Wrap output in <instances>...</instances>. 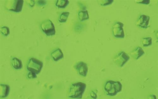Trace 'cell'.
I'll use <instances>...</instances> for the list:
<instances>
[{
    "instance_id": "obj_24",
    "label": "cell",
    "mask_w": 158,
    "mask_h": 99,
    "mask_svg": "<svg viewBox=\"0 0 158 99\" xmlns=\"http://www.w3.org/2000/svg\"><path fill=\"white\" fill-rule=\"evenodd\" d=\"M79 27L76 26V28H77V29H76V30H79V31L80 30H81L82 29V28L83 27V25L82 24H78V25H77Z\"/></svg>"
},
{
    "instance_id": "obj_20",
    "label": "cell",
    "mask_w": 158,
    "mask_h": 99,
    "mask_svg": "<svg viewBox=\"0 0 158 99\" xmlns=\"http://www.w3.org/2000/svg\"><path fill=\"white\" fill-rule=\"evenodd\" d=\"M28 77L30 79H34L37 77V74L32 73L30 72L28 74Z\"/></svg>"
},
{
    "instance_id": "obj_7",
    "label": "cell",
    "mask_w": 158,
    "mask_h": 99,
    "mask_svg": "<svg viewBox=\"0 0 158 99\" xmlns=\"http://www.w3.org/2000/svg\"><path fill=\"white\" fill-rule=\"evenodd\" d=\"M130 59L129 56L126 53L121 51L115 56L114 61L115 63L119 67H122Z\"/></svg>"
},
{
    "instance_id": "obj_9",
    "label": "cell",
    "mask_w": 158,
    "mask_h": 99,
    "mask_svg": "<svg viewBox=\"0 0 158 99\" xmlns=\"http://www.w3.org/2000/svg\"><path fill=\"white\" fill-rule=\"evenodd\" d=\"M150 20V17L149 16L142 15L137 20L136 24L140 28L143 29H146L148 27Z\"/></svg>"
},
{
    "instance_id": "obj_19",
    "label": "cell",
    "mask_w": 158,
    "mask_h": 99,
    "mask_svg": "<svg viewBox=\"0 0 158 99\" xmlns=\"http://www.w3.org/2000/svg\"><path fill=\"white\" fill-rule=\"evenodd\" d=\"M114 1L112 0H102L100 1H99V4L101 6H106L110 5L113 3Z\"/></svg>"
},
{
    "instance_id": "obj_4",
    "label": "cell",
    "mask_w": 158,
    "mask_h": 99,
    "mask_svg": "<svg viewBox=\"0 0 158 99\" xmlns=\"http://www.w3.org/2000/svg\"><path fill=\"white\" fill-rule=\"evenodd\" d=\"M23 3V0L9 1L6 3V8L9 11L19 13L22 11Z\"/></svg>"
},
{
    "instance_id": "obj_5",
    "label": "cell",
    "mask_w": 158,
    "mask_h": 99,
    "mask_svg": "<svg viewBox=\"0 0 158 99\" xmlns=\"http://www.w3.org/2000/svg\"><path fill=\"white\" fill-rule=\"evenodd\" d=\"M41 28L42 31L47 36H54L55 34V30L54 25L50 20H45L41 24Z\"/></svg>"
},
{
    "instance_id": "obj_22",
    "label": "cell",
    "mask_w": 158,
    "mask_h": 99,
    "mask_svg": "<svg viewBox=\"0 0 158 99\" xmlns=\"http://www.w3.org/2000/svg\"><path fill=\"white\" fill-rule=\"evenodd\" d=\"M137 3H141V4H146V5H148L150 3V1L149 0H144L140 2H137Z\"/></svg>"
},
{
    "instance_id": "obj_25",
    "label": "cell",
    "mask_w": 158,
    "mask_h": 99,
    "mask_svg": "<svg viewBox=\"0 0 158 99\" xmlns=\"http://www.w3.org/2000/svg\"><path fill=\"white\" fill-rule=\"evenodd\" d=\"M29 5L31 7H33L34 5V2L33 1H30Z\"/></svg>"
},
{
    "instance_id": "obj_17",
    "label": "cell",
    "mask_w": 158,
    "mask_h": 99,
    "mask_svg": "<svg viewBox=\"0 0 158 99\" xmlns=\"http://www.w3.org/2000/svg\"><path fill=\"white\" fill-rule=\"evenodd\" d=\"M69 14L70 13L68 12L62 13L59 17V22L61 23L66 22L68 20Z\"/></svg>"
},
{
    "instance_id": "obj_16",
    "label": "cell",
    "mask_w": 158,
    "mask_h": 99,
    "mask_svg": "<svg viewBox=\"0 0 158 99\" xmlns=\"http://www.w3.org/2000/svg\"><path fill=\"white\" fill-rule=\"evenodd\" d=\"M142 43L144 47H148L152 44V40L151 38L146 37L143 38L142 40Z\"/></svg>"
},
{
    "instance_id": "obj_8",
    "label": "cell",
    "mask_w": 158,
    "mask_h": 99,
    "mask_svg": "<svg viewBox=\"0 0 158 99\" xmlns=\"http://www.w3.org/2000/svg\"><path fill=\"white\" fill-rule=\"evenodd\" d=\"M74 68L80 75L83 77L87 76L88 72V67L86 63L82 61L76 63Z\"/></svg>"
},
{
    "instance_id": "obj_3",
    "label": "cell",
    "mask_w": 158,
    "mask_h": 99,
    "mask_svg": "<svg viewBox=\"0 0 158 99\" xmlns=\"http://www.w3.org/2000/svg\"><path fill=\"white\" fill-rule=\"evenodd\" d=\"M43 66V62L36 58H30L28 63L27 69L30 72L35 74H39Z\"/></svg>"
},
{
    "instance_id": "obj_21",
    "label": "cell",
    "mask_w": 158,
    "mask_h": 99,
    "mask_svg": "<svg viewBox=\"0 0 158 99\" xmlns=\"http://www.w3.org/2000/svg\"><path fill=\"white\" fill-rule=\"evenodd\" d=\"M37 4L40 6H44L46 4V1H39L37 2Z\"/></svg>"
},
{
    "instance_id": "obj_15",
    "label": "cell",
    "mask_w": 158,
    "mask_h": 99,
    "mask_svg": "<svg viewBox=\"0 0 158 99\" xmlns=\"http://www.w3.org/2000/svg\"><path fill=\"white\" fill-rule=\"evenodd\" d=\"M69 3L68 0H58L56 5L59 8H65Z\"/></svg>"
},
{
    "instance_id": "obj_10",
    "label": "cell",
    "mask_w": 158,
    "mask_h": 99,
    "mask_svg": "<svg viewBox=\"0 0 158 99\" xmlns=\"http://www.w3.org/2000/svg\"><path fill=\"white\" fill-rule=\"evenodd\" d=\"M142 48L139 47H137L131 53L132 57L135 60H138L145 54Z\"/></svg>"
},
{
    "instance_id": "obj_6",
    "label": "cell",
    "mask_w": 158,
    "mask_h": 99,
    "mask_svg": "<svg viewBox=\"0 0 158 99\" xmlns=\"http://www.w3.org/2000/svg\"><path fill=\"white\" fill-rule=\"evenodd\" d=\"M124 24L120 22H116L113 24L112 28V33L115 37L120 38H124Z\"/></svg>"
},
{
    "instance_id": "obj_14",
    "label": "cell",
    "mask_w": 158,
    "mask_h": 99,
    "mask_svg": "<svg viewBox=\"0 0 158 99\" xmlns=\"http://www.w3.org/2000/svg\"><path fill=\"white\" fill-rule=\"evenodd\" d=\"M79 20L81 22L88 20L89 16L88 12L86 10H80L78 13Z\"/></svg>"
},
{
    "instance_id": "obj_23",
    "label": "cell",
    "mask_w": 158,
    "mask_h": 99,
    "mask_svg": "<svg viewBox=\"0 0 158 99\" xmlns=\"http://www.w3.org/2000/svg\"><path fill=\"white\" fill-rule=\"evenodd\" d=\"M90 95L91 97L94 99H96L97 98V94L96 93H95L93 91L92 92V93H91Z\"/></svg>"
},
{
    "instance_id": "obj_1",
    "label": "cell",
    "mask_w": 158,
    "mask_h": 99,
    "mask_svg": "<svg viewBox=\"0 0 158 99\" xmlns=\"http://www.w3.org/2000/svg\"><path fill=\"white\" fill-rule=\"evenodd\" d=\"M86 84L79 82L72 84L69 88L68 96L69 98L81 99L86 89Z\"/></svg>"
},
{
    "instance_id": "obj_2",
    "label": "cell",
    "mask_w": 158,
    "mask_h": 99,
    "mask_svg": "<svg viewBox=\"0 0 158 99\" xmlns=\"http://www.w3.org/2000/svg\"><path fill=\"white\" fill-rule=\"evenodd\" d=\"M122 88V84L120 82L112 80L107 81L104 86L107 94L110 96H115L121 91Z\"/></svg>"
},
{
    "instance_id": "obj_18",
    "label": "cell",
    "mask_w": 158,
    "mask_h": 99,
    "mask_svg": "<svg viewBox=\"0 0 158 99\" xmlns=\"http://www.w3.org/2000/svg\"><path fill=\"white\" fill-rule=\"evenodd\" d=\"M1 32L5 36H7L10 34V29L8 27L4 26L1 28Z\"/></svg>"
},
{
    "instance_id": "obj_11",
    "label": "cell",
    "mask_w": 158,
    "mask_h": 99,
    "mask_svg": "<svg viewBox=\"0 0 158 99\" xmlns=\"http://www.w3.org/2000/svg\"><path fill=\"white\" fill-rule=\"evenodd\" d=\"M0 88V97L1 98H5L9 95L10 87L8 85L1 84Z\"/></svg>"
},
{
    "instance_id": "obj_13",
    "label": "cell",
    "mask_w": 158,
    "mask_h": 99,
    "mask_svg": "<svg viewBox=\"0 0 158 99\" xmlns=\"http://www.w3.org/2000/svg\"><path fill=\"white\" fill-rule=\"evenodd\" d=\"M12 65L15 69L19 70L22 68V63L20 59L16 57L12 59Z\"/></svg>"
},
{
    "instance_id": "obj_12",
    "label": "cell",
    "mask_w": 158,
    "mask_h": 99,
    "mask_svg": "<svg viewBox=\"0 0 158 99\" xmlns=\"http://www.w3.org/2000/svg\"><path fill=\"white\" fill-rule=\"evenodd\" d=\"M51 55L52 58L55 61H57L64 57L63 52L59 48H58L52 52Z\"/></svg>"
}]
</instances>
